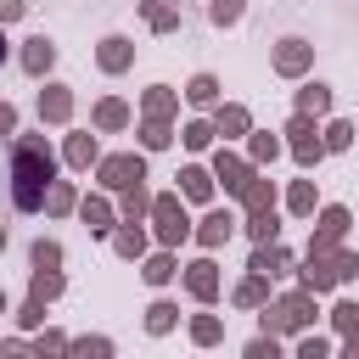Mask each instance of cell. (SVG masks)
Segmentation results:
<instances>
[{"label": "cell", "instance_id": "6da1fadb", "mask_svg": "<svg viewBox=\"0 0 359 359\" xmlns=\"http://www.w3.org/2000/svg\"><path fill=\"white\" fill-rule=\"evenodd\" d=\"M50 180H56V157H50V146H45L39 135H22V140L11 146V208H22V213L45 208Z\"/></svg>", "mask_w": 359, "mask_h": 359}, {"label": "cell", "instance_id": "7a4b0ae2", "mask_svg": "<svg viewBox=\"0 0 359 359\" xmlns=\"http://www.w3.org/2000/svg\"><path fill=\"white\" fill-rule=\"evenodd\" d=\"M101 180L107 185H135L140 180V157H107L101 163Z\"/></svg>", "mask_w": 359, "mask_h": 359}, {"label": "cell", "instance_id": "3957f363", "mask_svg": "<svg viewBox=\"0 0 359 359\" xmlns=\"http://www.w3.org/2000/svg\"><path fill=\"white\" fill-rule=\"evenodd\" d=\"M157 224H163V241H180L185 236V213H180V202H157Z\"/></svg>", "mask_w": 359, "mask_h": 359}, {"label": "cell", "instance_id": "277c9868", "mask_svg": "<svg viewBox=\"0 0 359 359\" xmlns=\"http://www.w3.org/2000/svg\"><path fill=\"white\" fill-rule=\"evenodd\" d=\"M50 62H56V45H50V39H28V50H22V67H28V73H45Z\"/></svg>", "mask_w": 359, "mask_h": 359}, {"label": "cell", "instance_id": "5b68a950", "mask_svg": "<svg viewBox=\"0 0 359 359\" xmlns=\"http://www.w3.org/2000/svg\"><path fill=\"white\" fill-rule=\"evenodd\" d=\"M303 320H309V297H286L275 309V325H303Z\"/></svg>", "mask_w": 359, "mask_h": 359}, {"label": "cell", "instance_id": "8992f818", "mask_svg": "<svg viewBox=\"0 0 359 359\" xmlns=\"http://www.w3.org/2000/svg\"><path fill=\"white\" fill-rule=\"evenodd\" d=\"M252 269H258V275H280V269H286V252H280V247H258Z\"/></svg>", "mask_w": 359, "mask_h": 359}, {"label": "cell", "instance_id": "52a82bcc", "mask_svg": "<svg viewBox=\"0 0 359 359\" xmlns=\"http://www.w3.org/2000/svg\"><path fill=\"white\" fill-rule=\"evenodd\" d=\"M303 62H309V50H303V39H286V45H280V73H297Z\"/></svg>", "mask_w": 359, "mask_h": 359}, {"label": "cell", "instance_id": "ba28073f", "mask_svg": "<svg viewBox=\"0 0 359 359\" xmlns=\"http://www.w3.org/2000/svg\"><path fill=\"white\" fill-rule=\"evenodd\" d=\"M297 107H303V112H325V107H331V90H325V84H309V90L297 95Z\"/></svg>", "mask_w": 359, "mask_h": 359}, {"label": "cell", "instance_id": "9c48e42d", "mask_svg": "<svg viewBox=\"0 0 359 359\" xmlns=\"http://www.w3.org/2000/svg\"><path fill=\"white\" fill-rule=\"evenodd\" d=\"M292 135H297V157H303V163H314V157H320V140L309 135V123H303V118L292 123Z\"/></svg>", "mask_w": 359, "mask_h": 359}, {"label": "cell", "instance_id": "30bf717a", "mask_svg": "<svg viewBox=\"0 0 359 359\" xmlns=\"http://www.w3.org/2000/svg\"><path fill=\"white\" fill-rule=\"evenodd\" d=\"M230 224H236V219H230V213H213V219H208V224H202V241H208V247H219V241H224V236H230Z\"/></svg>", "mask_w": 359, "mask_h": 359}, {"label": "cell", "instance_id": "8fae6325", "mask_svg": "<svg viewBox=\"0 0 359 359\" xmlns=\"http://www.w3.org/2000/svg\"><path fill=\"white\" fill-rule=\"evenodd\" d=\"M67 107H73V101H67V90H50V95H39V112H45V118H67Z\"/></svg>", "mask_w": 359, "mask_h": 359}, {"label": "cell", "instance_id": "7c38bea8", "mask_svg": "<svg viewBox=\"0 0 359 359\" xmlns=\"http://www.w3.org/2000/svg\"><path fill=\"white\" fill-rule=\"evenodd\" d=\"M180 180H185V196H196V202H202V196H208V191H213V180H208V174H202V168H185V174H180Z\"/></svg>", "mask_w": 359, "mask_h": 359}, {"label": "cell", "instance_id": "4fadbf2b", "mask_svg": "<svg viewBox=\"0 0 359 359\" xmlns=\"http://www.w3.org/2000/svg\"><path fill=\"white\" fill-rule=\"evenodd\" d=\"M123 62H129V45L123 39H107L101 45V67H123Z\"/></svg>", "mask_w": 359, "mask_h": 359}, {"label": "cell", "instance_id": "5bb4252c", "mask_svg": "<svg viewBox=\"0 0 359 359\" xmlns=\"http://www.w3.org/2000/svg\"><path fill=\"white\" fill-rule=\"evenodd\" d=\"M342 224H348V213H342V208H325V219H320V236H325V241H337V236H342Z\"/></svg>", "mask_w": 359, "mask_h": 359}, {"label": "cell", "instance_id": "9a60e30c", "mask_svg": "<svg viewBox=\"0 0 359 359\" xmlns=\"http://www.w3.org/2000/svg\"><path fill=\"white\" fill-rule=\"evenodd\" d=\"M191 292L196 297H213V264H196L191 269Z\"/></svg>", "mask_w": 359, "mask_h": 359}, {"label": "cell", "instance_id": "2e32d148", "mask_svg": "<svg viewBox=\"0 0 359 359\" xmlns=\"http://www.w3.org/2000/svg\"><path fill=\"white\" fill-rule=\"evenodd\" d=\"M213 95H219V84H213L208 73H202V79H191V101H196V107H208Z\"/></svg>", "mask_w": 359, "mask_h": 359}, {"label": "cell", "instance_id": "e0dca14e", "mask_svg": "<svg viewBox=\"0 0 359 359\" xmlns=\"http://www.w3.org/2000/svg\"><path fill=\"white\" fill-rule=\"evenodd\" d=\"M67 157H73V163L84 168V163L95 157V140H90V135H73V146H67Z\"/></svg>", "mask_w": 359, "mask_h": 359}, {"label": "cell", "instance_id": "ac0fdd59", "mask_svg": "<svg viewBox=\"0 0 359 359\" xmlns=\"http://www.w3.org/2000/svg\"><path fill=\"white\" fill-rule=\"evenodd\" d=\"M348 140H353V129H348V123H331V129H325V146H331V151H342Z\"/></svg>", "mask_w": 359, "mask_h": 359}, {"label": "cell", "instance_id": "d6986e66", "mask_svg": "<svg viewBox=\"0 0 359 359\" xmlns=\"http://www.w3.org/2000/svg\"><path fill=\"white\" fill-rule=\"evenodd\" d=\"M241 17V0H213V22H236Z\"/></svg>", "mask_w": 359, "mask_h": 359}, {"label": "cell", "instance_id": "ffe728a7", "mask_svg": "<svg viewBox=\"0 0 359 359\" xmlns=\"http://www.w3.org/2000/svg\"><path fill=\"white\" fill-rule=\"evenodd\" d=\"M95 118H101L107 129H118V123H123V107H118V101H101V112H95Z\"/></svg>", "mask_w": 359, "mask_h": 359}, {"label": "cell", "instance_id": "44dd1931", "mask_svg": "<svg viewBox=\"0 0 359 359\" xmlns=\"http://www.w3.org/2000/svg\"><path fill=\"white\" fill-rule=\"evenodd\" d=\"M219 129H247V112H241V107H224V112H219Z\"/></svg>", "mask_w": 359, "mask_h": 359}, {"label": "cell", "instance_id": "7402d4cb", "mask_svg": "<svg viewBox=\"0 0 359 359\" xmlns=\"http://www.w3.org/2000/svg\"><path fill=\"white\" fill-rule=\"evenodd\" d=\"M219 174H224V185H230V191H241V185H247V180H241V163H224V157H219Z\"/></svg>", "mask_w": 359, "mask_h": 359}, {"label": "cell", "instance_id": "603a6c76", "mask_svg": "<svg viewBox=\"0 0 359 359\" xmlns=\"http://www.w3.org/2000/svg\"><path fill=\"white\" fill-rule=\"evenodd\" d=\"M118 252L135 258V252H140V230H123V236H118Z\"/></svg>", "mask_w": 359, "mask_h": 359}, {"label": "cell", "instance_id": "cb8c5ba5", "mask_svg": "<svg viewBox=\"0 0 359 359\" xmlns=\"http://www.w3.org/2000/svg\"><path fill=\"white\" fill-rule=\"evenodd\" d=\"M56 258H62V252H56V247H50V241H39V247H34V264H39V269H50V264H56Z\"/></svg>", "mask_w": 359, "mask_h": 359}, {"label": "cell", "instance_id": "d4e9b609", "mask_svg": "<svg viewBox=\"0 0 359 359\" xmlns=\"http://www.w3.org/2000/svg\"><path fill=\"white\" fill-rule=\"evenodd\" d=\"M168 275H174L168 258H151V264H146V280H168Z\"/></svg>", "mask_w": 359, "mask_h": 359}, {"label": "cell", "instance_id": "484cf974", "mask_svg": "<svg viewBox=\"0 0 359 359\" xmlns=\"http://www.w3.org/2000/svg\"><path fill=\"white\" fill-rule=\"evenodd\" d=\"M146 146H168V129L163 123H146Z\"/></svg>", "mask_w": 359, "mask_h": 359}, {"label": "cell", "instance_id": "4316f807", "mask_svg": "<svg viewBox=\"0 0 359 359\" xmlns=\"http://www.w3.org/2000/svg\"><path fill=\"white\" fill-rule=\"evenodd\" d=\"M292 208H297V213H303V208H314V191H309V185H297V191H292Z\"/></svg>", "mask_w": 359, "mask_h": 359}, {"label": "cell", "instance_id": "83f0119b", "mask_svg": "<svg viewBox=\"0 0 359 359\" xmlns=\"http://www.w3.org/2000/svg\"><path fill=\"white\" fill-rule=\"evenodd\" d=\"M56 286H62V280H56V275H45V269H39V280H34V292H39V297H50V292H56Z\"/></svg>", "mask_w": 359, "mask_h": 359}, {"label": "cell", "instance_id": "f1b7e54d", "mask_svg": "<svg viewBox=\"0 0 359 359\" xmlns=\"http://www.w3.org/2000/svg\"><path fill=\"white\" fill-rule=\"evenodd\" d=\"M168 320H174V309H168V303H157V309H151V331H163Z\"/></svg>", "mask_w": 359, "mask_h": 359}, {"label": "cell", "instance_id": "f546056e", "mask_svg": "<svg viewBox=\"0 0 359 359\" xmlns=\"http://www.w3.org/2000/svg\"><path fill=\"white\" fill-rule=\"evenodd\" d=\"M11 17H22V0H0V22H11Z\"/></svg>", "mask_w": 359, "mask_h": 359}, {"label": "cell", "instance_id": "4dcf8cb0", "mask_svg": "<svg viewBox=\"0 0 359 359\" xmlns=\"http://www.w3.org/2000/svg\"><path fill=\"white\" fill-rule=\"evenodd\" d=\"M11 123H17V112H11L6 101H0V129H11Z\"/></svg>", "mask_w": 359, "mask_h": 359}, {"label": "cell", "instance_id": "1f68e13d", "mask_svg": "<svg viewBox=\"0 0 359 359\" xmlns=\"http://www.w3.org/2000/svg\"><path fill=\"white\" fill-rule=\"evenodd\" d=\"M0 62H6V39H0Z\"/></svg>", "mask_w": 359, "mask_h": 359}]
</instances>
